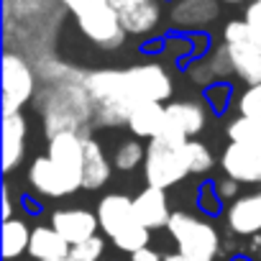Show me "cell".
<instances>
[{
	"label": "cell",
	"mask_w": 261,
	"mask_h": 261,
	"mask_svg": "<svg viewBox=\"0 0 261 261\" xmlns=\"http://www.w3.org/2000/svg\"><path fill=\"white\" fill-rule=\"evenodd\" d=\"M228 95H230V87L228 85H215V87H210L207 90V97H210V102H213V108L215 110H223V105H228V102H223L220 97H225L228 100Z\"/></svg>",
	"instance_id": "obj_34"
},
{
	"label": "cell",
	"mask_w": 261,
	"mask_h": 261,
	"mask_svg": "<svg viewBox=\"0 0 261 261\" xmlns=\"http://www.w3.org/2000/svg\"><path fill=\"white\" fill-rule=\"evenodd\" d=\"M85 87L95 105V123L102 128L128 125V118L139 105L128 92L123 69H95L85 74Z\"/></svg>",
	"instance_id": "obj_2"
},
{
	"label": "cell",
	"mask_w": 261,
	"mask_h": 261,
	"mask_svg": "<svg viewBox=\"0 0 261 261\" xmlns=\"http://www.w3.org/2000/svg\"><path fill=\"white\" fill-rule=\"evenodd\" d=\"M51 228L69 243L77 246L92 236H97V213L90 210H80V207H67V210H54L51 215Z\"/></svg>",
	"instance_id": "obj_14"
},
{
	"label": "cell",
	"mask_w": 261,
	"mask_h": 261,
	"mask_svg": "<svg viewBox=\"0 0 261 261\" xmlns=\"http://www.w3.org/2000/svg\"><path fill=\"white\" fill-rule=\"evenodd\" d=\"M29 182L44 197H67V195L80 190L67 174H62L54 167V162L49 156H36L34 159V164L29 169Z\"/></svg>",
	"instance_id": "obj_16"
},
{
	"label": "cell",
	"mask_w": 261,
	"mask_h": 261,
	"mask_svg": "<svg viewBox=\"0 0 261 261\" xmlns=\"http://www.w3.org/2000/svg\"><path fill=\"white\" fill-rule=\"evenodd\" d=\"M230 144H261V118H246L238 115L228 125Z\"/></svg>",
	"instance_id": "obj_25"
},
{
	"label": "cell",
	"mask_w": 261,
	"mask_h": 261,
	"mask_svg": "<svg viewBox=\"0 0 261 261\" xmlns=\"http://www.w3.org/2000/svg\"><path fill=\"white\" fill-rule=\"evenodd\" d=\"M125 72V85L128 92L139 105L141 102H162L172 97L174 92V82L169 77V72L162 64H136V67H128Z\"/></svg>",
	"instance_id": "obj_10"
},
{
	"label": "cell",
	"mask_w": 261,
	"mask_h": 261,
	"mask_svg": "<svg viewBox=\"0 0 261 261\" xmlns=\"http://www.w3.org/2000/svg\"><path fill=\"white\" fill-rule=\"evenodd\" d=\"M220 167L236 182L261 185V144H228Z\"/></svg>",
	"instance_id": "obj_13"
},
{
	"label": "cell",
	"mask_w": 261,
	"mask_h": 261,
	"mask_svg": "<svg viewBox=\"0 0 261 261\" xmlns=\"http://www.w3.org/2000/svg\"><path fill=\"white\" fill-rule=\"evenodd\" d=\"M62 261H67V258H62Z\"/></svg>",
	"instance_id": "obj_40"
},
{
	"label": "cell",
	"mask_w": 261,
	"mask_h": 261,
	"mask_svg": "<svg viewBox=\"0 0 261 261\" xmlns=\"http://www.w3.org/2000/svg\"><path fill=\"white\" fill-rule=\"evenodd\" d=\"M97 223L102 233L130 256L149 246V228L139 223L134 200L120 192H110L97 202Z\"/></svg>",
	"instance_id": "obj_3"
},
{
	"label": "cell",
	"mask_w": 261,
	"mask_h": 261,
	"mask_svg": "<svg viewBox=\"0 0 261 261\" xmlns=\"http://www.w3.org/2000/svg\"><path fill=\"white\" fill-rule=\"evenodd\" d=\"M223 44L228 46L233 74L241 77L248 87L261 85V49L253 44L246 21H230L223 29Z\"/></svg>",
	"instance_id": "obj_8"
},
{
	"label": "cell",
	"mask_w": 261,
	"mask_h": 261,
	"mask_svg": "<svg viewBox=\"0 0 261 261\" xmlns=\"http://www.w3.org/2000/svg\"><path fill=\"white\" fill-rule=\"evenodd\" d=\"M162 261H187V258H185L182 253H169V256H164Z\"/></svg>",
	"instance_id": "obj_38"
},
{
	"label": "cell",
	"mask_w": 261,
	"mask_h": 261,
	"mask_svg": "<svg viewBox=\"0 0 261 261\" xmlns=\"http://www.w3.org/2000/svg\"><path fill=\"white\" fill-rule=\"evenodd\" d=\"M215 192H218V197L225 202V200H230V197H236V195H238V182H236V179H230V177L218 179V182H215Z\"/></svg>",
	"instance_id": "obj_33"
},
{
	"label": "cell",
	"mask_w": 261,
	"mask_h": 261,
	"mask_svg": "<svg viewBox=\"0 0 261 261\" xmlns=\"http://www.w3.org/2000/svg\"><path fill=\"white\" fill-rule=\"evenodd\" d=\"M187 154H190V167H192V174H202V172H210L215 159L210 154V149L200 141H190L187 144Z\"/></svg>",
	"instance_id": "obj_28"
},
{
	"label": "cell",
	"mask_w": 261,
	"mask_h": 261,
	"mask_svg": "<svg viewBox=\"0 0 261 261\" xmlns=\"http://www.w3.org/2000/svg\"><path fill=\"white\" fill-rule=\"evenodd\" d=\"M134 210L139 215V223L149 230L154 228H164L169 225V197H167V190H159V187H144L136 197H134Z\"/></svg>",
	"instance_id": "obj_17"
},
{
	"label": "cell",
	"mask_w": 261,
	"mask_h": 261,
	"mask_svg": "<svg viewBox=\"0 0 261 261\" xmlns=\"http://www.w3.org/2000/svg\"><path fill=\"white\" fill-rule=\"evenodd\" d=\"M11 213H13V202H11V190H8V185H3V223L13 218Z\"/></svg>",
	"instance_id": "obj_36"
},
{
	"label": "cell",
	"mask_w": 261,
	"mask_h": 261,
	"mask_svg": "<svg viewBox=\"0 0 261 261\" xmlns=\"http://www.w3.org/2000/svg\"><path fill=\"white\" fill-rule=\"evenodd\" d=\"M167 228L177 241V253H182L187 261H215V256L223 251V241L215 225L202 218H195L190 213H172Z\"/></svg>",
	"instance_id": "obj_7"
},
{
	"label": "cell",
	"mask_w": 261,
	"mask_h": 261,
	"mask_svg": "<svg viewBox=\"0 0 261 261\" xmlns=\"http://www.w3.org/2000/svg\"><path fill=\"white\" fill-rule=\"evenodd\" d=\"M228 228L238 236H261V192L236 197L225 213Z\"/></svg>",
	"instance_id": "obj_18"
},
{
	"label": "cell",
	"mask_w": 261,
	"mask_h": 261,
	"mask_svg": "<svg viewBox=\"0 0 261 261\" xmlns=\"http://www.w3.org/2000/svg\"><path fill=\"white\" fill-rule=\"evenodd\" d=\"M243 21L248 26V34H251L253 44L261 49V0H251V3L246 6Z\"/></svg>",
	"instance_id": "obj_30"
},
{
	"label": "cell",
	"mask_w": 261,
	"mask_h": 261,
	"mask_svg": "<svg viewBox=\"0 0 261 261\" xmlns=\"http://www.w3.org/2000/svg\"><path fill=\"white\" fill-rule=\"evenodd\" d=\"M238 113L246 118H261V85H251L238 97Z\"/></svg>",
	"instance_id": "obj_29"
},
{
	"label": "cell",
	"mask_w": 261,
	"mask_h": 261,
	"mask_svg": "<svg viewBox=\"0 0 261 261\" xmlns=\"http://www.w3.org/2000/svg\"><path fill=\"white\" fill-rule=\"evenodd\" d=\"M118 13L125 34L146 36L162 21V0H108Z\"/></svg>",
	"instance_id": "obj_12"
},
{
	"label": "cell",
	"mask_w": 261,
	"mask_h": 261,
	"mask_svg": "<svg viewBox=\"0 0 261 261\" xmlns=\"http://www.w3.org/2000/svg\"><path fill=\"white\" fill-rule=\"evenodd\" d=\"M144 159H146V151H144L141 141H123V144H118V149H115L113 164H115L120 172H130V169H136Z\"/></svg>",
	"instance_id": "obj_26"
},
{
	"label": "cell",
	"mask_w": 261,
	"mask_h": 261,
	"mask_svg": "<svg viewBox=\"0 0 261 261\" xmlns=\"http://www.w3.org/2000/svg\"><path fill=\"white\" fill-rule=\"evenodd\" d=\"M64 13L69 11L62 0H3L6 34L18 29L21 41H34L31 36H44V31L54 36V31L64 21Z\"/></svg>",
	"instance_id": "obj_5"
},
{
	"label": "cell",
	"mask_w": 261,
	"mask_h": 261,
	"mask_svg": "<svg viewBox=\"0 0 261 261\" xmlns=\"http://www.w3.org/2000/svg\"><path fill=\"white\" fill-rule=\"evenodd\" d=\"M220 3H228V6H238V3H251V0H220Z\"/></svg>",
	"instance_id": "obj_39"
},
{
	"label": "cell",
	"mask_w": 261,
	"mask_h": 261,
	"mask_svg": "<svg viewBox=\"0 0 261 261\" xmlns=\"http://www.w3.org/2000/svg\"><path fill=\"white\" fill-rule=\"evenodd\" d=\"M36 92V72L18 51L3 54V115H16Z\"/></svg>",
	"instance_id": "obj_9"
},
{
	"label": "cell",
	"mask_w": 261,
	"mask_h": 261,
	"mask_svg": "<svg viewBox=\"0 0 261 261\" xmlns=\"http://www.w3.org/2000/svg\"><path fill=\"white\" fill-rule=\"evenodd\" d=\"M102 251H105V241H102L100 236H92V238H87V241L72 246L67 261H97V258L102 256Z\"/></svg>",
	"instance_id": "obj_27"
},
{
	"label": "cell",
	"mask_w": 261,
	"mask_h": 261,
	"mask_svg": "<svg viewBox=\"0 0 261 261\" xmlns=\"http://www.w3.org/2000/svg\"><path fill=\"white\" fill-rule=\"evenodd\" d=\"M130 258H134V261H162L164 256H159V253H156L154 248H149V246H146V248H141V251H136V253H134V256H130Z\"/></svg>",
	"instance_id": "obj_35"
},
{
	"label": "cell",
	"mask_w": 261,
	"mask_h": 261,
	"mask_svg": "<svg viewBox=\"0 0 261 261\" xmlns=\"http://www.w3.org/2000/svg\"><path fill=\"white\" fill-rule=\"evenodd\" d=\"M69 251L72 246L51 225H39L31 230L29 253L34 256V261H62V258H69Z\"/></svg>",
	"instance_id": "obj_21"
},
{
	"label": "cell",
	"mask_w": 261,
	"mask_h": 261,
	"mask_svg": "<svg viewBox=\"0 0 261 261\" xmlns=\"http://www.w3.org/2000/svg\"><path fill=\"white\" fill-rule=\"evenodd\" d=\"M164 108L162 102H141L128 118V128L139 139H156L164 130Z\"/></svg>",
	"instance_id": "obj_23"
},
{
	"label": "cell",
	"mask_w": 261,
	"mask_h": 261,
	"mask_svg": "<svg viewBox=\"0 0 261 261\" xmlns=\"http://www.w3.org/2000/svg\"><path fill=\"white\" fill-rule=\"evenodd\" d=\"M54 167L67 174L77 187H82V167H85V136L82 134H57L49 139V154Z\"/></svg>",
	"instance_id": "obj_11"
},
{
	"label": "cell",
	"mask_w": 261,
	"mask_h": 261,
	"mask_svg": "<svg viewBox=\"0 0 261 261\" xmlns=\"http://www.w3.org/2000/svg\"><path fill=\"white\" fill-rule=\"evenodd\" d=\"M26 118L21 113L3 115V172H11L26 151Z\"/></svg>",
	"instance_id": "obj_20"
},
{
	"label": "cell",
	"mask_w": 261,
	"mask_h": 261,
	"mask_svg": "<svg viewBox=\"0 0 261 261\" xmlns=\"http://www.w3.org/2000/svg\"><path fill=\"white\" fill-rule=\"evenodd\" d=\"M251 251L256 256V261H261V236H253V243H251Z\"/></svg>",
	"instance_id": "obj_37"
},
{
	"label": "cell",
	"mask_w": 261,
	"mask_h": 261,
	"mask_svg": "<svg viewBox=\"0 0 261 261\" xmlns=\"http://www.w3.org/2000/svg\"><path fill=\"white\" fill-rule=\"evenodd\" d=\"M207 62H210V67H213V72H215L218 80L233 74V62H230V54H228V46H225V44H220V46L207 57Z\"/></svg>",
	"instance_id": "obj_31"
},
{
	"label": "cell",
	"mask_w": 261,
	"mask_h": 261,
	"mask_svg": "<svg viewBox=\"0 0 261 261\" xmlns=\"http://www.w3.org/2000/svg\"><path fill=\"white\" fill-rule=\"evenodd\" d=\"M62 3L74 16L82 36L92 41L97 49L113 51L123 46L128 34L108 0H62Z\"/></svg>",
	"instance_id": "obj_4"
},
{
	"label": "cell",
	"mask_w": 261,
	"mask_h": 261,
	"mask_svg": "<svg viewBox=\"0 0 261 261\" xmlns=\"http://www.w3.org/2000/svg\"><path fill=\"white\" fill-rule=\"evenodd\" d=\"M113 172V164L108 162L102 146L85 136V167H82V187L85 190H100L102 185H108Z\"/></svg>",
	"instance_id": "obj_22"
},
{
	"label": "cell",
	"mask_w": 261,
	"mask_h": 261,
	"mask_svg": "<svg viewBox=\"0 0 261 261\" xmlns=\"http://www.w3.org/2000/svg\"><path fill=\"white\" fill-rule=\"evenodd\" d=\"M205 125V110L197 102H169L164 108V130L159 136L192 139Z\"/></svg>",
	"instance_id": "obj_15"
},
{
	"label": "cell",
	"mask_w": 261,
	"mask_h": 261,
	"mask_svg": "<svg viewBox=\"0 0 261 261\" xmlns=\"http://www.w3.org/2000/svg\"><path fill=\"white\" fill-rule=\"evenodd\" d=\"M190 77H192L197 85H210L213 80H218L207 59H200V62H195V64L190 67Z\"/></svg>",
	"instance_id": "obj_32"
},
{
	"label": "cell",
	"mask_w": 261,
	"mask_h": 261,
	"mask_svg": "<svg viewBox=\"0 0 261 261\" xmlns=\"http://www.w3.org/2000/svg\"><path fill=\"white\" fill-rule=\"evenodd\" d=\"M220 0H177L172 6V23L177 29L192 31V29H205L207 23H213L220 13Z\"/></svg>",
	"instance_id": "obj_19"
},
{
	"label": "cell",
	"mask_w": 261,
	"mask_h": 261,
	"mask_svg": "<svg viewBox=\"0 0 261 261\" xmlns=\"http://www.w3.org/2000/svg\"><path fill=\"white\" fill-rule=\"evenodd\" d=\"M187 144L190 139H177V136H156L149 141L146 159H144V174L151 187L167 190L182 182L187 174H192Z\"/></svg>",
	"instance_id": "obj_6"
},
{
	"label": "cell",
	"mask_w": 261,
	"mask_h": 261,
	"mask_svg": "<svg viewBox=\"0 0 261 261\" xmlns=\"http://www.w3.org/2000/svg\"><path fill=\"white\" fill-rule=\"evenodd\" d=\"M36 108L39 113H44V130L49 139L67 130L80 134V128L95 118V105L85 87V74H80L77 69H72L62 80L46 82V87L39 92Z\"/></svg>",
	"instance_id": "obj_1"
},
{
	"label": "cell",
	"mask_w": 261,
	"mask_h": 261,
	"mask_svg": "<svg viewBox=\"0 0 261 261\" xmlns=\"http://www.w3.org/2000/svg\"><path fill=\"white\" fill-rule=\"evenodd\" d=\"M31 246V228L21 218H11L3 223V256L11 261L26 253Z\"/></svg>",
	"instance_id": "obj_24"
}]
</instances>
